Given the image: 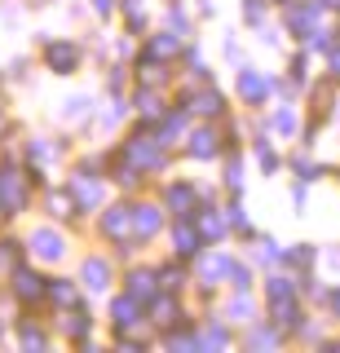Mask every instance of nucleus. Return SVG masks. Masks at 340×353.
I'll list each match as a JSON object with an SVG mask.
<instances>
[{
  "instance_id": "1",
  "label": "nucleus",
  "mask_w": 340,
  "mask_h": 353,
  "mask_svg": "<svg viewBox=\"0 0 340 353\" xmlns=\"http://www.w3.org/2000/svg\"><path fill=\"white\" fill-rule=\"evenodd\" d=\"M128 159H133L137 168H159V146H155V137H133V141H128Z\"/></svg>"
},
{
  "instance_id": "2",
  "label": "nucleus",
  "mask_w": 340,
  "mask_h": 353,
  "mask_svg": "<svg viewBox=\"0 0 340 353\" xmlns=\"http://www.w3.org/2000/svg\"><path fill=\"white\" fill-rule=\"evenodd\" d=\"M128 225H133V208H111V212L102 216V230L111 239H119V234H128Z\"/></svg>"
},
{
  "instance_id": "3",
  "label": "nucleus",
  "mask_w": 340,
  "mask_h": 353,
  "mask_svg": "<svg viewBox=\"0 0 340 353\" xmlns=\"http://www.w3.org/2000/svg\"><path fill=\"white\" fill-rule=\"evenodd\" d=\"M155 230H159V208H137V212H133V234L150 239Z\"/></svg>"
},
{
  "instance_id": "4",
  "label": "nucleus",
  "mask_w": 340,
  "mask_h": 353,
  "mask_svg": "<svg viewBox=\"0 0 340 353\" xmlns=\"http://www.w3.org/2000/svg\"><path fill=\"white\" fill-rule=\"evenodd\" d=\"M137 314H141L137 296H124V301H115V327H119V331L133 327V323H137Z\"/></svg>"
},
{
  "instance_id": "5",
  "label": "nucleus",
  "mask_w": 340,
  "mask_h": 353,
  "mask_svg": "<svg viewBox=\"0 0 340 353\" xmlns=\"http://www.w3.org/2000/svg\"><path fill=\"white\" fill-rule=\"evenodd\" d=\"M31 243H36V252H40L45 261H58V256H62V239L53 234V230H40V234L31 239Z\"/></svg>"
},
{
  "instance_id": "6",
  "label": "nucleus",
  "mask_w": 340,
  "mask_h": 353,
  "mask_svg": "<svg viewBox=\"0 0 340 353\" xmlns=\"http://www.w3.org/2000/svg\"><path fill=\"white\" fill-rule=\"evenodd\" d=\"M49 66H53V71H71V66H75V49H71V44H49Z\"/></svg>"
},
{
  "instance_id": "7",
  "label": "nucleus",
  "mask_w": 340,
  "mask_h": 353,
  "mask_svg": "<svg viewBox=\"0 0 340 353\" xmlns=\"http://www.w3.org/2000/svg\"><path fill=\"white\" fill-rule=\"evenodd\" d=\"M190 154H199V159H212V154H217V132H194V137H190Z\"/></svg>"
},
{
  "instance_id": "8",
  "label": "nucleus",
  "mask_w": 340,
  "mask_h": 353,
  "mask_svg": "<svg viewBox=\"0 0 340 353\" xmlns=\"http://www.w3.org/2000/svg\"><path fill=\"white\" fill-rule=\"evenodd\" d=\"M239 93H243L248 102H261V93H266V80H261V75H252V71H243V75H239Z\"/></svg>"
},
{
  "instance_id": "9",
  "label": "nucleus",
  "mask_w": 340,
  "mask_h": 353,
  "mask_svg": "<svg viewBox=\"0 0 340 353\" xmlns=\"http://www.w3.org/2000/svg\"><path fill=\"white\" fill-rule=\"evenodd\" d=\"M18 296H23V301H40V296H45V283H40L36 274H18Z\"/></svg>"
},
{
  "instance_id": "10",
  "label": "nucleus",
  "mask_w": 340,
  "mask_h": 353,
  "mask_svg": "<svg viewBox=\"0 0 340 353\" xmlns=\"http://www.w3.org/2000/svg\"><path fill=\"white\" fill-rule=\"evenodd\" d=\"M168 203H172V208H177V212L186 216V212L194 208V190H190V185H172V190H168Z\"/></svg>"
},
{
  "instance_id": "11",
  "label": "nucleus",
  "mask_w": 340,
  "mask_h": 353,
  "mask_svg": "<svg viewBox=\"0 0 340 353\" xmlns=\"http://www.w3.org/2000/svg\"><path fill=\"white\" fill-rule=\"evenodd\" d=\"M84 279H89V287H97V292H102V287H106V279H111L106 261H89V265H84Z\"/></svg>"
},
{
  "instance_id": "12",
  "label": "nucleus",
  "mask_w": 340,
  "mask_h": 353,
  "mask_svg": "<svg viewBox=\"0 0 340 353\" xmlns=\"http://www.w3.org/2000/svg\"><path fill=\"white\" fill-rule=\"evenodd\" d=\"M194 248H199V234L190 225H177V252L181 256H194Z\"/></svg>"
},
{
  "instance_id": "13",
  "label": "nucleus",
  "mask_w": 340,
  "mask_h": 353,
  "mask_svg": "<svg viewBox=\"0 0 340 353\" xmlns=\"http://www.w3.org/2000/svg\"><path fill=\"white\" fill-rule=\"evenodd\" d=\"M128 283H133V296H137V301H150V296H155V287H150L155 279H150V274H133Z\"/></svg>"
},
{
  "instance_id": "14",
  "label": "nucleus",
  "mask_w": 340,
  "mask_h": 353,
  "mask_svg": "<svg viewBox=\"0 0 340 353\" xmlns=\"http://www.w3.org/2000/svg\"><path fill=\"white\" fill-rule=\"evenodd\" d=\"M75 194H80V203H97V185L89 181V176H75Z\"/></svg>"
},
{
  "instance_id": "15",
  "label": "nucleus",
  "mask_w": 340,
  "mask_h": 353,
  "mask_svg": "<svg viewBox=\"0 0 340 353\" xmlns=\"http://www.w3.org/2000/svg\"><path fill=\"white\" fill-rule=\"evenodd\" d=\"M49 292H53V301H58V305H75V287L71 283H53Z\"/></svg>"
},
{
  "instance_id": "16",
  "label": "nucleus",
  "mask_w": 340,
  "mask_h": 353,
  "mask_svg": "<svg viewBox=\"0 0 340 353\" xmlns=\"http://www.w3.org/2000/svg\"><path fill=\"white\" fill-rule=\"evenodd\" d=\"M203 234H208V239H221V234H226V221L208 212V216H203Z\"/></svg>"
},
{
  "instance_id": "17",
  "label": "nucleus",
  "mask_w": 340,
  "mask_h": 353,
  "mask_svg": "<svg viewBox=\"0 0 340 353\" xmlns=\"http://www.w3.org/2000/svg\"><path fill=\"white\" fill-rule=\"evenodd\" d=\"M274 128H279V132H292V128H296L292 110H279V115H274Z\"/></svg>"
},
{
  "instance_id": "18",
  "label": "nucleus",
  "mask_w": 340,
  "mask_h": 353,
  "mask_svg": "<svg viewBox=\"0 0 340 353\" xmlns=\"http://www.w3.org/2000/svg\"><path fill=\"white\" fill-rule=\"evenodd\" d=\"M23 340H27V345H45V336H40L36 327H23Z\"/></svg>"
},
{
  "instance_id": "19",
  "label": "nucleus",
  "mask_w": 340,
  "mask_h": 353,
  "mask_svg": "<svg viewBox=\"0 0 340 353\" xmlns=\"http://www.w3.org/2000/svg\"><path fill=\"white\" fill-rule=\"evenodd\" d=\"M230 318H248V301H234V305H230Z\"/></svg>"
},
{
  "instance_id": "20",
  "label": "nucleus",
  "mask_w": 340,
  "mask_h": 353,
  "mask_svg": "<svg viewBox=\"0 0 340 353\" xmlns=\"http://www.w3.org/2000/svg\"><path fill=\"white\" fill-rule=\"evenodd\" d=\"M336 309H340V292H336Z\"/></svg>"
},
{
  "instance_id": "21",
  "label": "nucleus",
  "mask_w": 340,
  "mask_h": 353,
  "mask_svg": "<svg viewBox=\"0 0 340 353\" xmlns=\"http://www.w3.org/2000/svg\"><path fill=\"white\" fill-rule=\"evenodd\" d=\"M327 5H340V0H327Z\"/></svg>"
}]
</instances>
